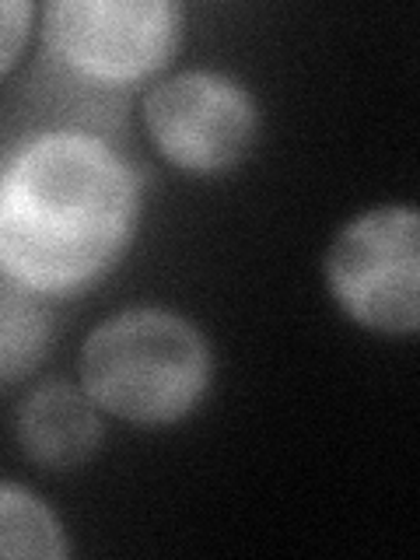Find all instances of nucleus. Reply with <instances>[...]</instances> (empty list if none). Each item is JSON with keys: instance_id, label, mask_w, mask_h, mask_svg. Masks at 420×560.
<instances>
[{"instance_id": "obj_1", "label": "nucleus", "mask_w": 420, "mask_h": 560, "mask_svg": "<svg viewBox=\"0 0 420 560\" xmlns=\"http://www.w3.org/2000/svg\"><path fill=\"white\" fill-rule=\"evenodd\" d=\"M144 175L113 140L43 127L0 158V277L46 302L92 294L133 249Z\"/></svg>"}, {"instance_id": "obj_2", "label": "nucleus", "mask_w": 420, "mask_h": 560, "mask_svg": "<svg viewBox=\"0 0 420 560\" xmlns=\"http://www.w3.org/2000/svg\"><path fill=\"white\" fill-rule=\"evenodd\" d=\"M214 347L207 332L168 305H127L81 343L78 385L95 407L140 431L183 424L214 385Z\"/></svg>"}, {"instance_id": "obj_3", "label": "nucleus", "mask_w": 420, "mask_h": 560, "mask_svg": "<svg viewBox=\"0 0 420 560\" xmlns=\"http://www.w3.org/2000/svg\"><path fill=\"white\" fill-rule=\"evenodd\" d=\"M186 22L183 0H49L39 8L46 57L105 92L165 78L183 52Z\"/></svg>"}, {"instance_id": "obj_4", "label": "nucleus", "mask_w": 420, "mask_h": 560, "mask_svg": "<svg viewBox=\"0 0 420 560\" xmlns=\"http://www.w3.org/2000/svg\"><path fill=\"white\" fill-rule=\"evenodd\" d=\"M329 302L378 337H413L420 326V214L410 203L361 210L323 256Z\"/></svg>"}, {"instance_id": "obj_5", "label": "nucleus", "mask_w": 420, "mask_h": 560, "mask_svg": "<svg viewBox=\"0 0 420 560\" xmlns=\"http://www.w3.org/2000/svg\"><path fill=\"white\" fill-rule=\"evenodd\" d=\"M154 154L189 179H221L259 144L262 109L232 70L186 67L158 78L140 102Z\"/></svg>"}, {"instance_id": "obj_6", "label": "nucleus", "mask_w": 420, "mask_h": 560, "mask_svg": "<svg viewBox=\"0 0 420 560\" xmlns=\"http://www.w3.org/2000/svg\"><path fill=\"white\" fill-rule=\"evenodd\" d=\"M14 438L28 463L49 472H70L98 455L105 424L102 410L78 382L46 378L18 402Z\"/></svg>"}, {"instance_id": "obj_7", "label": "nucleus", "mask_w": 420, "mask_h": 560, "mask_svg": "<svg viewBox=\"0 0 420 560\" xmlns=\"http://www.w3.org/2000/svg\"><path fill=\"white\" fill-rule=\"evenodd\" d=\"M49 305L0 277V389L25 382L46 361L57 337V312Z\"/></svg>"}, {"instance_id": "obj_8", "label": "nucleus", "mask_w": 420, "mask_h": 560, "mask_svg": "<svg viewBox=\"0 0 420 560\" xmlns=\"http://www.w3.org/2000/svg\"><path fill=\"white\" fill-rule=\"evenodd\" d=\"M74 553L63 518L32 487L0 480V557L67 560Z\"/></svg>"}, {"instance_id": "obj_9", "label": "nucleus", "mask_w": 420, "mask_h": 560, "mask_svg": "<svg viewBox=\"0 0 420 560\" xmlns=\"http://www.w3.org/2000/svg\"><path fill=\"white\" fill-rule=\"evenodd\" d=\"M39 25V8L32 0H0V78L22 63Z\"/></svg>"}]
</instances>
